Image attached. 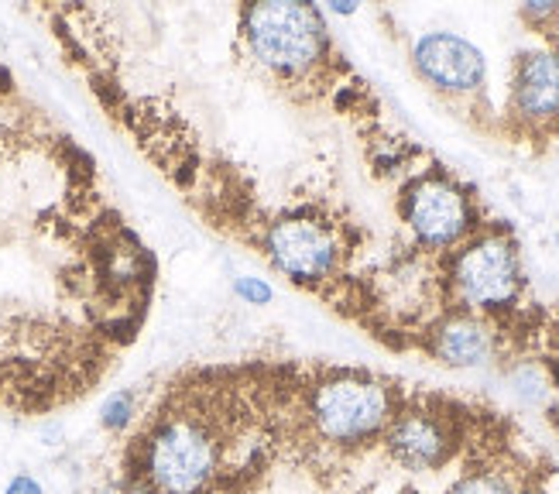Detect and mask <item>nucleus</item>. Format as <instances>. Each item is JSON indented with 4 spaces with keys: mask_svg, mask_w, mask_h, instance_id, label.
I'll use <instances>...</instances> for the list:
<instances>
[{
    "mask_svg": "<svg viewBox=\"0 0 559 494\" xmlns=\"http://www.w3.org/2000/svg\"><path fill=\"white\" fill-rule=\"evenodd\" d=\"M278 457L316 478H347L381 450L405 385L368 367H272Z\"/></svg>",
    "mask_w": 559,
    "mask_h": 494,
    "instance_id": "f257e3e1",
    "label": "nucleus"
},
{
    "mask_svg": "<svg viewBox=\"0 0 559 494\" xmlns=\"http://www.w3.org/2000/svg\"><path fill=\"white\" fill-rule=\"evenodd\" d=\"M240 45L272 86L288 90L296 104L340 101L347 90L350 66L336 52L326 17L316 4H245L237 11Z\"/></svg>",
    "mask_w": 559,
    "mask_h": 494,
    "instance_id": "f03ea898",
    "label": "nucleus"
},
{
    "mask_svg": "<svg viewBox=\"0 0 559 494\" xmlns=\"http://www.w3.org/2000/svg\"><path fill=\"white\" fill-rule=\"evenodd\" d=\"M440 309L443 313H477L519 330L522 351L528 348L532 327L543 309L525 303V264L515 231L491 220L480 234L464 240L440 258Z\"/></svg>",
    "mask_w": 559,
    "mask_h": 494,
    "instance_id": "7ed1b4c3",
    "label": "nucleus"
},
{
    "mask_svg": "<svg viewBox=\"0 0 559 494\" xmlns=\"http://www.w3.org/2000/svg\"><path fill=\"white\" fill-rule=\"evenodd\" d=\"M399 224L408 231V258H447L491 224L480 196L440 162L408 172L395 196Z\"/></svg>",
    "mask_w": 559,
    "mask_h": 494,
    "instance_id": "20e7f679",
    "label": "nucleus"
},
{
    "mask_svg": "<svg viewBox=\"0 0 559 494\" xmlns=\"http://www.w3.org/2000/svg\"><path fill=\"white\" fill-rule=\"evenodd\" d=\"M480 409L450 395L408 388L378 454L405 474H440L464 457Z\"/></svg>",
    "mask_w": 559,
    "mask_h": 494,
    "instance_id": "39448f33",
    "label": "nucleus"
},
{
    "mask_svg": "<svg viewBox=\"0 0 559 494\" xmlns=\"http://www.w3.org/2000/svg\"><path fill=\"white\" fill-rule=\"evenodd\" d=\"M495 131L536 152L559 141V38L522 48L512 59L508 101Z\"/></svg>",
    "mask_w": 559,
    "mask_h": 494,
    "instance_id": "423d86ee",
    "label": "nucleus"
},
{
    "mask_svg": "<svg viewBox=\"0 0 559 494\" xmlns=\"http://www.w3.org/2000/svg\"><path fill=\"white\" fill-rule=\"evenodd\" d=\"M412 69L474 128L495 131V107L488 101V59L474 42L453 32H429L412 45Z\"/></svg>",
    "mask_w": 559,
    "mask_h": 494,
    "instance_id": "0eeeda50",
    "label": "nucleus"
},
{
    "mask_svg": "<svg viewBox=\"0 0 559 494\" xmlns=\"http://www.w3.org/2000/svg\"><path fill=\"white\" fill-rule=\"evenodd\" d=\"M519 433L495 409H480L460 471L443 494H543L539 467L519 447Z\"/></svg>",
    "mask_w": 559,
    "mask_h": 494,
    "instance_id": "6e6552de",
    "label": "nucleus"
},
{
    "mask_svg": "<svg viewBox=\"0 0 559 494\" xmlns=\"http://www.w3.org/2000/svg\"><path fill=\"white\" fill-rule=\"evenodd\" d=\"M412 351H419L429 361L453 370H474V367H488L501 357L522 354V337L519 330L488 316L443 313L419 330V337L412 340Z\"/></svg>",
    "mask_w": 559,
    "mask_h": 494,
    "instance_id": "1a4fd4ad",
    "label": "nucleus"
},
{
    "mask_svg": "<svg viewBox=\"0 0 559 494\" xmlns=\"http://www.w3.org/2000/svg\"><path fill=\"white\" fill-rule=\"evenodd\" d=\"M532 351L539 354V367L546 370L552 388L559 391V309L543 313L536 337H532Z\"/></svg>",
    "mask_w": 559,
    "mask_h": 494,
    "instance_id": "9d476101",
    "label": "nucleus"
},
{
    "mask_svg": "<svg viewBox=\"0 0 559 494\" xmlns=\"http://www.w3.org/2000/svg\"><path fill=\"white\" fill-rule=\"evenodd\" d=\"M138 391L124 388V391H110L104 405H100V426L110 433V436H124L134 423H138Z\"/></svg>",
    "mask_w": 559,
    "mask_h": 494,
    "instance_id": "9b49d317",
    "label": "nucleus"
},
{
    "mask_svg": "<svg viewBox=\"0 0 559 494\" xmlns=\"http://www.w3.org/2000/svg\"><path fill=\"white\" fill-rule=\"evenodd\" d=\"M519 21L536 35H543V42L559 38V4H522Z\"/></svg>",
    "mask_w": 559,
    "mask_h": 494,
    "instance_id": "f8f14e48",
    "label": "nucleus"
},
{
    "mask_svg": "<svg viewBox=\"0 0 559 494\" xmlns=\"http://www.w3.org/2000/svg\"><path fill=\"white\" fill-rule=\"evenodd\" d=\"M234 292L240 295L245 303H251V306H264L272 299V289L264 285L261 279H237V285H234Z\"/></svg>",
    "mask_w": 559,
    "mask_h": 494,
    "instance_id": "ddd939ff",
    "label": "nucleus"
},
{
    "mask_svg": "<svg viewBox=\"0 0 559 494\" xmlns=\"http://www.w3.org/2000/svg\"><path fill=\"white\" fill-rule=\"evenodd\" d=\"M93 494H152V491L144 484H138V481H131V478H124V474H117V478L104 481Z\"/></svg>",
    "mask_w": 559,
    "mask_h": 494,
    "instance_id": "4468645a",
    "label": "nucleus"
},
{
    "mask_svg": "<svg viewBox=\"0 0 559 494\" xmlns=\"http://www.w3.org/2000/svg\"><path fill=\"white\" fill-rule=\"evenodd\" d=\"M4 494H45V487L32 474H14L4 487Z\"/></svg>",
    "mask_w": 559,
    "mask_h": 494,
    "instance_id": "2eb2a0df",
    "label": "nucleus"
},
{
    "mask_svg": "<svg viewBox=\"0 0 559 494\" xmlns=\"http://www.w3.org/2000/svg\"><path fill=\"white\" fill-rule=\"evenodd\" d=\"M333 14H357V4H330Z\"/></svg>",
    "mask_w": 559,
    "mask_h": 494,
    "instance_id": "dca6fc26",
    "label": "nucleus"
},
{
    "mask_svg": "<svg viewBox=\"0 0 559 494\" xmlns=\"http://www.w3.org/2000/svg\"><path fill=\"white\" fill-rule=\"evenodd\" d=\"M556 240H559V234H556Z\"/></svg>",
    "mask_w": 559,
    "mask_h": 494,
    "instance_id": "f3484780",
    "label": "nucleus"
}]
</instances>
